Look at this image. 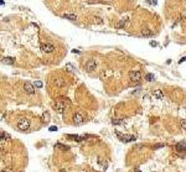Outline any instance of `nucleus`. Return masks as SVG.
Wrapping results in <instances>:
<instances>
[{
	"label": "nucleus",
	"instance_id": "f257e3e1",
	"mask_svg": "<svg viewBox=\"0 0 186 172\" xmlns=\"http://www.w3.org/2000/svg\"><path fill=\"white\" fill-rule=\"evenodd\" d=\"M71 104V101L68 98H63V97H61V98H58L56 103H55V109L57 110L58 113H63L65 112V109L68 107Z\"/></svg>",
	"mask_w": 186,
	"mask_h": 172
},
{
	"label": "nucleus",
	"instance_id": "f03ea898",
	"mask_svg": "<svg viewBox=\"0 0 186 172\" xmlns=\"http://www.w3.org/2000/svg\"><path fill=\"white\" fill-rule=\"evenodd\" d=\"M16 128L19 131H28L30 128V120L28 118H20L16 123Z\"/></svg>",
	"mask_w": 186,
	"mask_h": 172
},
{
	"label": "nucleus",
	"instance_id": "7ed1b4c3",
	"mask_svg": "<svg viewBox=\"0 0 186 172\" xmlns=\"http://www.w3.org/2000/svg\"><path fill=\"white\" fill-rule=\"evenodd\" d=\"M129 79L133 83H139L142 81V73L139 71H130L129 72Z\"/></svg>",
	"mask_w": 186,
	"mask_h": 172
},
{
	"label": "nucleus",
	"instance_id": "20e7f679",
	"mask_svg": "<svg viewBox=\"0 0 186 172\" xmlns=\"http://www.w3.org/2000/svg\"><path fill=\"white\" fill-rule=\"evenodd\" d=\"M117 136L120 139V141H123V143H130V141H135V136H133V135H122V134H119V132H117Z\"/></svg>",
	"mask_w": 186,
	"mask_h": 172
},
{
	"label": "nucleus",
	"instance_id": "39448f33",
	"mask_svg": "<svg viewBox=\"0 0 186 172\" xmlns=\"http://www.w3.org/2000/svg\"><path fill=\"white\" fill-rule=\"evenodd\" d=\"M83 123H85V118L82 114L77 113V114L73 115V124L74 125H82Z\"/></svg>",
	"mask_w": 186,
	"mask_h": 172
},
{
	"label": "nucleus",
	"instance_id": "423d86ee",
	"mask_svg": "<svg viewBox=\"0 0 186 172\" xmlns=\"http://www.w3.org/2000/svg\"><path fill=\"white\" fill-rule=\"evenodd\" d=\"M35 88L36 87L34 86L32 83H30V82H25L24 83V89H25V92L28 94H34L35 93Z\"/></svg>",
	"mask_w": 186,
	"mask_h": 172
},
{
	"label": "nucleus",
	"instance_id": "0eeeda50",
	"mask_svg": "<svg viewBox=\"0 0 186 172\" xmlns=\"http://www.w3.org/2000/svg\"><path fill=\"white\" fill-rule=\"evenodd\" d=\"M41 50H42V52H45V53H51V52H54L55 46L52 43H43L42 46H41Z\"/></svg>",
	"mask_w": 186,
	"mask_h": 172
},
{
	"label": "nucleus",
	"instance_id": "6e6552de",
	"mask_svg": "<svg viewBox=\"0 0 186 172\" xmlns=\"http://www.w3.org/2000/svg\"><path fill=\"white\" fill-rule=\"evenodd\" d=\"M96 68H97V63H96V61H93V59H89V61H87V62H86V70L88 72L94 71Z\"/></svg>",
	"mask_w": 186,
	"mask_h": 172
},
{
	"label": "nucleus",
	"instance_id": "1a4fd4ad",
	"mask_svg": "<svg viewBox=\"0 0 186 172\" xmlns=\"http://www.w3.org/2000/svg\"><path fill=\"white\" fill-rule=\"evenodd\" d=\"M54 84H55V87H57V88H62V87H65L66 82H65V79H62V78H56V79L54 81Z\"/></svg>",
	"mask_w": 186,
	"mask_h": 172
},
{
	"label": "nucleus",
	"instance_id": "9d476101",
	"mask_svg": "<svg viewBox=\"0 0 186 172\" xmlns=\"http://www.w3.org/2000/svg\"><path fill=\"white\" fill-rule=\"evenodd\" d=\"M153 95H154L156 99H163V98H164V94H163V92H161L160 89H155V90L153 92Z\"/></svg>",
	"mask_w": 186,
	"mask_h": 172
},
{
	"label": "nucleus",
	"instance_id": "9b49d317",
	"mask_svg": "<svg viewBox=\"0 0 186 172\" xmlns=\"http://www.w3.org/2000/svg\"><path fill=\"white\" fill-rule=\"evenodd\" d=\"M65 19H67V20H71V21H74V20H77V15L76 14H68V13H66V14L62 15Z\"/></svg>",
	"mask_w": 186,
	"mask_h": 172
},
{
	"label": "nucleus",
	"instance_id": "f8f14e48",
	"mask_svg": "<svg viewBox=\"0 0 186 172\" xmlns=\"http://www.w3.org/2000/svg\"><path fill=\"white\" fill-rule=\"evenodd\" d=\"M3 63H4V64H9V66H11V64H14V58L4 57L3 58Z\"/></svg>",
	"mask_w": 186,
	"mask_h": 172
},
{
	"label": "nucleus",
	"instance_id": "ddd939ff",
	"mask_svg": "<svg viewBox=\"0 0 186 172\" xmlns=\"http://www.w3.org/2000/svg\"><path fill=\"white\" fill-rule=\"evenodd\" d=\"M67 137H68L70 140H76V141H82V140H83L82 136H78V135H71V134H68Z\"/></svg>",
	"mask_w": 186,
	"mask_h": 172
},
{
	"label": "nucleus",
	"instance_id": "4468645a",
	"mask_svg": "<svg viewBox=\"0 0 186 172\" xmlns=\"http://www.w3.org/2000/svg\"><path fill=\"white\" fill-rule=\"evenodd\" d=\"M176 150L177 151H180V152H182V151H186V144L184 143H179L176 145Z\"/></svg>",
	"mask_w": 186,
	"mask_h": 172
},
{
	"label": "nucleus",
	"instance_id": "2eb2a0df",
	"mask_svg": "<svg viewBox=\"0 0 186 172\" xmlns=\"http://www.w3.org/2000/svg\"><path fill=\"white\" fill-rule=\"evenodd\" d=\"M145 79H146L148 82H151V81L154 79V74H151V73H148V74L145 76Z\"/></svg>",
	"mask_w": 186,
	"mask_h": 172
},
{
	"label": "nucleus",
	"instance_id": "dca6fc26",
	"mask_svg": "<svg viewBox=\"0 0 186 172\" xmlns=\"http://www.w3.org/2000/svg\"><path fill=\"white\" fill-rule=\"evenodd\" d=\"M66 70H67L68 72H73L74 68H73V66H72L71 63H67V64H66Z\"/></svg>",
	"mask_w": 186,
	"mask_h": 172
},
{
	"label": "nucleus",
	"instance_id": "f3484780",
	"mask_svg": "<svg viewBox=\"0 0 186 172\" xmlns=\"http://www.w3.org/2000/svg\"><path fill=\"white\" fill-rule=\"evenodd\" d=\"M34 86L36 87V88H41V87H42L43 84H42V82H41V81H36V82H35V84H34Z\"/></svg>",
	"mask_w": 186,
	"mask_h": 172
},
{
	"label": "nucleus",
	"instance_id": "a211bd4d",
	"mask_svg": "<svg viewBox=\"0 0 186 172\" xmlns=\"http://www.w3.org/2000/svg\"><path fill=\"white\" fill-rule=\"evenodd\" d=\"M123 123H124L123 119H120V120H113V124H114V125H120V124H123Z\"/></svg>",
	"mask_w": 186,
	"mask_h": 172
},
{
	"label": "nucleus",
	"instance_id": "6ab92c4d",
	"mask_svg": "<svg viewBox=\"0 0 186 172\" xmlns=\"http://www.w3.org/2000/svg\"><path fill=\"white\" fill-rule=\"evenodd\" d=\"M48 118H50V115H48V113H45V114H43V120H45V123H47V121L50 120Z\"/></svg>",
	"mask_w": 186,
	"mask_h": 172
},
{
	"label": "nucleus",
	"instance_id": "aec40b11",
	"mask_svg": "<svg viewBox=\"0 0 186 172\" xmlns=\"http://www.w3.org/2000/svg\"><path fill=\"white\" fill-rule=\"evenodd\" d=\"M181 128H182L184 130H186V120H185V119H182V120H181Z\"/></svg>",
	"mask_w": 186,
	"mask_h": 172
},
{
	"label": "nucleus",
	"instance_id": "412c9836",
	"mask_svg": "<svg viewBox=\"0 0 186 172\" xmlns=\"http://www.w3.org/2000/svg\"><path fill=\"white\" fill-rule=\"evenodd\" d=\"M142 35L143 36H149V35H151V31H143Z\"/></svg>",
	"mask_w": 186,
	"mask_h": 172
},
{
	"label": "nucleus",
	"instance_id": "4be33fe9",
	"mask_svg": "<svg viewBox=\"0 0 186 172\" xmlns=\"http://www.w3.org/2000/svg\"><path fill=\"white\" fill-rule=\"evenodd\" d=\"M125 25V20H122L120 22H119V25H118V27H123Z\"/></svg>",
	"mask_w": 186,
	"mask_h": 172
},
{
	"label": "nucleus",
	"instance_id": "5701e85b",
	"mask_svg": "<svg viewBox=\"0 0 186 172\" xmlns=\"http://www.w3.org/2000/svg\"><path fill=\"white\" fill-rule=\"evenodd\" d=\"M48 130H50V131H57V126H51Z\"/></svg>",
	"mask_w": 186,
	"mask_h": 172
},
{
	"label": "nucleus",
	"instance_id": "b1692460",
	"mask_svg": "<svg viewBox=\"0 0 186 172\" xmlns=\"http://www.w3.org/2000/svg\"><path fill=\"white\" fill-rule=\"evenodd\" d=\"M94 20H96V22H97V24H102V20H100L99 17H96Z\"/></svg>",
	"mask_w": 186,
	"mask_h": 172
},
{
	"label": "nucleus",
	"instance_id": "393cba45",
	"mask_svg": "<svg viewBox=\"0 0 186 172\" xmlns=\"http://www.w3.org/2000/svg\"><path fill=\"white\" fill-rule=\"evenodd\" d=\"M184 61H186V57H182V58H181V59H180V63H182Z\"/></svg>",
	"mask_w": 186,
	"mask_h": 172
},
{
	"label": "nucleus",
	"instance_id": "a878e982",
	"mask_svg": "<svg viewBox=\"0 0 186 172\" xmlns=\"http://www.w3.org/2000/svg\"><path fill=\"white\" fill-rule=\"evenodd\" d=\"M104 1H112V0H104Z\"/></svg>",
	"mask_w": 186,
	"mask_h": 172
},
{
	"label": "nucleus",
	"instance_id": "bb28decb",
	"mask_svg": "<svg viewBox=\"0 0 186 172\" xmlns=\"http://www.w3.org/2000/svg\"><path fill=\"white\" fill-rule=\"evenodd\" d=\"M1 172H4V171H1Z\"/></svg>",
	"mask_w": 186,
	"mask_h": 172
}]
</instances>
